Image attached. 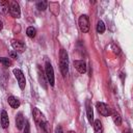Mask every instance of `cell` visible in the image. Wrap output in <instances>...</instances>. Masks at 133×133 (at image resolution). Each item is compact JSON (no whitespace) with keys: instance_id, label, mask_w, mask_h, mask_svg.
<instances>
[{"instance_id":"cell-7","label":"cell","mask_w":133,"mask_h":133,"mask_svg":"<svg viewBox=\"0 0 133 133\" xmlns=\"http://www.w3.org/2000/svg\"><path fill=\"white\" fill-rule=\"evenodd\" d=\"M96 107H97L99 113L102 114L103 116H108L110 114V109H109L108 105H106L105 103H103V102H97Z\"/></svg>"},{"instance_id":"cell-24","label":"cell","mask_w":133,"mask_h":133,"mask_svg":"<svg viewBox=\"0 0 133 133\" xmlns=\"http://www.w3.org/2000/svg\"><path fill=\"white\" fill-rule=\"evenodd\" d=\"M55 133H63V131H62V128H61L60 126L56 127V129H55Z\"/></svg>"},{"instance_id":"cell-17","label":"cell","mask_w":133,"mask_h":133,"mask_svg":"<svg viewBox=\"0 0 133 133\" xmlns=\"http://www.w3.org/2000/svg\"><path fill=\"white\" fill-rule=\"evenodd\" d=\"M37 74H38V79H39L41 85H43V87H44V88H47L46 81H45V76H44V74H43V72L41 71V69H39V68L37 69Z\"/></svg>"},{"instance_id":"cell-23","label":"cell","mask_w":133,"mask_h":133,"mask_svg":"<svg viewBox=\"0 0 133 133\" xmlns=\"http://www.w3.org/2000/svg\"><path fill=\"white\" fill-rule=\"evenodd\" d=\"M25 128H24V132L23 133H30V128H29V124L28 123H26L25 125Z\"/></svg>"},{"instance_id":"cell-19","label":"cell","mask_w":133,"mask_h":133,"mask_svg":"<svg viewBox=\"0 0 133 133\" xmlns=\"http://www.w3.org/2000/svg\"><path fill=\"white\" fill-rule=\"evenodd\" d=\"M47 5H48V2L47 1H39V2L36 3V7L39 10H45L47 8Z\"/></svg>"},{"instance_id":"cell-10","label":"cell","mask_w":133,"mask_h":133,"mask_svg":"<svg viewBox=\"0 0 133 133\" xmlns=\"http://www.w3.org/2000/svg\"><path fill=\"white\" fill-rule=\"evenodd\" d=\"M11 46L15 49V51H18V52H23L25 50V45L22 42L17 41V39H12L11 41Z\"/></svg>"},{"instance_id":"cell-27","label":"cell","mask_w":133,"mask_h":133,"mask_svg":"<svg viewBox=\"0 0 133 133\" xmlns=\"http://www.w3.org/2000/svg\"><path fill=\"white\" fill-rule=\"evenodd\" d=\"M3 59L4 57H0V63H3Z\"/></svg>"},{"instance_id":"cell-22","label":"cell","mask_w":133,"mask_h":133,"mask_svg":"<svg viewBox=\"0 0 133 133\" xmlns=\"http://www.w3.org/2000/svg\"><path fill=\"white\" fill-rule=\"evenodd\" d=\"M41 127H42V130L44 131V133H50V125L48 124L47 121H46Z\"/></svg>"},{"instance_id":"cell-4","label":"cell","mask_w":133,"mask_h":133,"mask_svg":"<svg viewBox=\"0 0 133 133\" xmlns=\"http://www.w3.org/2000/svg\"><path fill=\"white\" fill-rule=\"evenodd\" d=\"M12 73L15 75V77L17 78L18 80V83H19V86L21 89H24L25 88V85H26V80H25V76L23 74V72L19 69H14L12 70Z\"/></svg>"},{"instance_id":"cell-13","label":"cell","mask_w":133,"mask_h":133,"mask_svg":"<svg viewBox=\"0 0 133 133\" xmlns=\"http://www.w3.org/2000/svg\"><path fill=\"white\" fill-rule=\"evenodd\" d=\"M7 101H8V104L10 105L11 108H15V109H16V108H18V107L20 106V101H19V99L16 98V97H14V96L8 97Z\"/></svg>"},{"instance_id":"cell-14","label":"cell","mask_w":133,"mask_h":133,"mask_svg":"<svg viewBox=\"0 0 133 133\" xmlns=\"http://www.w3.org/2000/svg\"><path fill=\"white\" fill-rule=\"evenodd\" d=\"M9 8V3L5 0H0V14L5 15L8 11Z\"/></svg>"},{"instance_id":"cell-15","label":"cell","mask_w":133,"mask_h":133,"mask_svg":"<svg viewBox=\"0 0 133 133\" xmlns=\"http://www.w3.org/2000/svg\"><path fill=\"white\" fill-rule=\"evenodd\" d=\"M92 125H94L95 133H103V126H102V123H101L100 119H96V121H94Z\"/></svg>"},{"instance_id":"cell-6","label":"cell","mask_w":133,"mask_h":133,"mask_svg":"<svg viewBox=\"0 0 133 133\" xmlns=\"http://www.w3.org/2000/svg\"><path fill=\"white\" fill-rule=\"evenodd\" d=\"M32 114H33V118H34V122L36 123V125L38 126H42L45 122H46V118L44 116V114L37 109V108H33L32 109Z\"/></svg>"},{"instance_id":"cell-1","label":"cell","mask_w":133,"mask_h":133,"mask_svg":"<svg viewBox=\"0 0 133 133\" xmlns=\"http://www.w3.org/2000/svg\"><path fill=\"white\" fill-rule=\"evenodd\" d=\"M59 68L62 76L65 77L69 72V56L64 49H61L59 53Z\"/></svg>"},{"instance_id":"cell-9","label":"cell","mask_w":133,"mask_h":133,"mask_svg":"<svg viewBox=\"0 0 133 133\" xmlns=\"http://www.w3.org/2000/svg\"><path fill=\"white\" fill-rule=\"evenodd\" d=\"M86 115H87L88 122L92 125V123H94V111H92V107H91L88 100L86 101Z\"/></svg>"},{"instance_id":"cell-26","label":"cell","mask_w":133,"mask_h":133,"mask_svg":"<svg viewBox=\"0 0 133 133\" xmlns=\"http://www.w3.org/2000/svg\"><path fill=\"white\" fill-rule=\"evenodd\" d=\"M2 28H3V23L0 21V30H2Z\"/></svg>"},{"instance_id":"cell-11","label":"cell","mask_w":133,"mask_h":133,"mask_svg":"<svg viewBox=\"0 0 133 133\" xmlns=\"http://www.w3.org/2000/svg\"><path fill=\"white\" fill-rule=\"evenodd\" d=\"M8 125H9L8 115H7L5 110H2V112H1V126H2V128L6 129L8 127Z\"/></svg>"},{"instance_id":"cell-5","label":"cell","mask_w":133,"mask_h":133,"mask_svg":"<svg viewBox=\"0 0 133 133\" xmlns=\"http://www.w3.org/2000/svg\"><path fill=\"white\" fill-rule=\"evenodd\" d=\"M8 11H9V14L11 15V17H14V18H17V19H18V18H20V16H21L20 6H19V4H18L17 2H15V1L9 2Z\"/></svg>"},{"instance_id":"cell-8","label":"cell","mask_w":133,"mask_h":133,"mask_svg":"<svg viewBox=\"0 0 133 133\" xmlns=\"http://www.w3.org/2000/svg\"><path fill=\"white\" fill-rule=\"evenodd\" d=\"M74 65L76 68V70L80 73V74H84L86 72V64L83 60H75L74 61Z\"/></svg>"},{"instance_id":"cell-16","label":"cell","mask_w":133,"mask_h":133,"mask_svg":"<svg viewBox=\"0 0 133 133\" xmlns=\"http://www.w3.org/2000/svg\"><path fill=\"white\" fill-rule=\"evenodd\" d=\"M112 119H113V122H114V124L116 125V126H121V124H122V116L119 115V113H117V112H112Z\"/></svg>"},{"instance_id":"cell-21","label":"cell","mask_w":133,"mask_h":133,"mask_svg":"<svg viewBox=\"0 0 133 133\" xmlns=\"http://www.w3.org/2000/svg\"><path fill=\"white\" fill-rule=\"evenodd\" d=\"M49 6H50V9H51L52 12H54V9H56V11L59 12V5H58V3L51 2V3H49Z\"/></svg>"},{"instance_id":"cell-25","label":"cell","mask_w":133,"mask_h":133,"mask_svg":"<svg viewBox=\"0 0 133 133\" xmlns=\"http://www.w3.org/2000/svg\"><path fill=\"white\" fill-rule=\"evenodd\" d=\"M9 55H10V56H11L12 58H17V54H16L15 52H12V51H11V52L9 53Z\"/></svg>"},{"instance_id":"cell-2","label":"cell","mask_w":133,"mask_h":133,"mask_svg":"<svg viewBox=\"0 0 133 133\" xmlns=\"http://www.w3.org/2000/svg\"><path fill=\"white\" fill-rule=\"evenodd\" d=\"M45 73H46V78H47L49 84L51 86H53L54 85V81H55V79H54V71H53L52 64L50 62H48V61L45 64Z\"/></svg>"},{"instance_id":"cell-20","label":"cell","mask_w":133,"mask_h":133,"mask_svg":"<svg viewBox=\"0 0 133 133\" xmlns=\"http://www.w3.org/2000/svg\"><path fill=\"white\" fill-rule=\"evenodd\" d=\"M97 31L98 33H103L105 31V25L102 21H99L98 24H97Z\"/></svg>"},{"instance_id":"cell-18","label":"cell","mask_w":133,"mask_h":133,"mask_svg":"<svg viewBox=\"0 0 133 133\" xmlns=\"http://www.w3.org/2000/svg\"><path fill=\"white\" fill-rule=\"evenodd\" d=\"M26 34H27L30 38H33V37L35 36V34H36V30H35V28H33L32 26L28 27L27 30H26Z\"/></svg>"},{"instance_id":"cell-28","label":"cell","mask_w":133,"mask_h":133,"mask_svg":"<svg viewBox=\"0 0 133 133\" xmlns=\"http://www.w3.org/2000/svg\"><path fill=\"white\" fill-rule=\"evenodd\" d=\"M124 133H132L131 130H127V131H124Z\"/></svg>"},{"instance_id":"cell-3","label":"cell","mask_w":133,"mask_h":133,"mask_svg":"<svg viewBox=\"0 0 133 133\" xmlns=\"http://www.w3.org/2000/svg\"><path fill=\"white\" fill-rule=\"evenodd\" d=\"M78 25H79V28L82 32L86 33L88 32L89 30V20H88V17L86 15H82L79 17V20H78Z\"/></svg>"},{"instance_id":"cell-29","label":"cell","mask_w":133,"mask_h":133,"mask_svg":"<svg viewBox=\"0 0 133 133\" xmlns=\"http://www.w3.org/2000/svg\"><path fill=\"white\" fill-rule=\"evenodd\" d=\"M68 133H75V132H74V131H69Z\"/></svg>"},{"instance_id":"cell-12","label":"cell","mask_w":133,"mask_h":133,"mask_svg":"<svg viewBox=\"0 0 133 133\" xmlns=\"http://www.w3.org/2000/svg\"><path fill=\"white\" fill-rule=\"evenodd\" d=\"M25 125V121H24V116L22 113H18V115L16 116V126L19 130L23 129Z\"/></svg>"}]
</instances>
